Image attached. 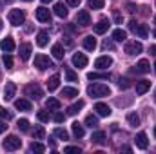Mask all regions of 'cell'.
Instances as JSON below:
<instances>
[{
  "label": "cell",
  "mask_w": 156,
  "mask_h": 154,
  "mask_svg": "<svg viewBox=\"0 0 156 154\" xmlns=\"http://www.w3.org/2000/svg\"><path fill=\"white\" fill-rule=\"evenodd\" d=\"M45 107H47L49 111H60V102H58L56 98H47Z\"/></svg>",
  "instance_id": "obj_27"
},
{
  "label": "cell",
  "mask_w": 156,
  "mask_h": 154,
  "mask_svg": "<svg viewBox=\"0 0 156 154\" xmlns=\"http://www.w3.org/2000/svg\"><path fill=\"white\" fill-rule=\"evenodd\" d=\"M83 47H85L87 51H94V49H96V38H93L91 35L85 37V38H83Z\"/></svg>",
  "instance_id": "obj_25"
},
{
  "label": "cell",
  "mask_w": 156,
  "mask_h": 154,
  "mask_svg": "<svg viewBox=\"0 0 156 154\" xmlns=\"http://www.w3.org/2000/svg\"><path fill=\"white\" fill-rule=\"evenodd\" d=\"M134 142H136V147H138V149H142V151H145V149H147V145H149V142H147V134H145V132H138Z\"/></svg>",
  "instance_id": "obj_13"
},
{
  "label": "cell",
  "mask_w": 156,
  "mask_h": 154,
  "mask_svg": "<svg viewBox=\"0 0 156 154\" xmlns=\"http://www.w3.org/2000/svg\"><path fill=\"white\" fill-rule=\"evenodd\" d=\"M15 93H16V85H15L13 82H7L5 87H4V98H5V100H13Z\"/></svg>",
  "instance_id": "obj_12"
},
{
  "label": "cell",
  "mask_w": 156,
  "mask_h": 154,
  "mask_svg": "<svg viewBox=\"0 0 156 154\" xmlns=\"http://www.w3.org/2000/svg\"><path fill=\"white\" fill-rule=\"evenodd\" d=\"M83 105H85V103H83L82 100H78L76 103H73V105H71V107L67 109V114H69V116H75L76 113H80V111L83 109Z\"/></svg>",
  "instance_id": "obj_24"
},
{
  "label": "cell",
  "mask_w": 156,
  "mask_h": 154,
  "mask_svg": "<svg viewBox=\"0 0 156 154\" xmlns=\"http://www.w3.org/2000/svg\"><path fill=\"white\" fill-rule=\"evenodd\" d=\"M16 127H18L20 131H27V129H29V121H27L26 118H22V120H18V123H16Z\"/></svg>",
  "instance_id": "obj_42"
},
{
  "label": "cell",
  "mask_w": 156,
  "mask_h": 154,
  "mask_svg": "<svg viewBox=\"0 0 156 154\" xmlns=\"http://www.w3.org/2000/svg\"><path fill=\"white\" fill-rule=\"evenodd\" d=\"M133 33H136L140 38H147V35H149V27H147V24H138V26L134 27Z\"/></svg>",
  "instance_id": "obj_19"
},
{
  "label": "cell",
  "mask_w": 156,
  "mask_h": 154,
  "mask_svg": "<svg viewBox=\"0 0 156 154\" xmlns=\"http://www.w3.org/2000/svg\"><path fill=\"white\" fill-rule=\"evenodd\" d=\"M94 111L98 113V116H111V107L109 105H105V103H102V102H98L96 105H94Z\"/></svg>",
  "instance_id": "obj_15"
},
{
  "label": "cell",
  "mask_w": 156,
  "mask_h": 154,
  "mask_svg": "<svg viewBox=\"0 0 156 154\" xmlns=\"http://www.w3.org/2000/svg\"><path fill=\"white\" fill-rule=\"evenodd\" d=\"M149 89H151V82H149V80H140V82H136V93H138V94H145Z\"/></svg>",
  "instance_id": "obj_18"
},
{
  "label": "cell",
  "mask_w": 156,
  "mask_h": 154,
  "mask_svg": "<svg viewBox=\"0 0 156 154\" xmlns=\"http://www.w3.org/2000/svg\"><path fill=\"white\" fill-rule=\"evenodd\" d=\"M154 24H156V16H154Z\"/></svg>",
  "instance_id": "obj_62"
},
{
  "label": "cell",
  "mask_w": 156,
  "mask_h": 154,
  "mask_svg": "<svg viewBox=\"0 0 156 154\" xmlns=\"http://www.w3.org/2000/svg\"><path fill=\"white\" fill-rule=\"evenodd\" d=\"M64 152L66 154H80L82 152V149H80V147H75V145H69V147L64 149Z\"/></svg>",
  "instance_id": "obj_41"
},
{
  "label": "cell",
  "mask_w": 156,
  "mask_h": 154,
  "mask_svg": "<svg viewBox=\"0 0 156 154\" xmlns=\"http://www.w3.org/2000/svg\"><path fill=\"white\" fill-rule=\"evenodd\" d=\"M37 118H38L40 121H49V113L47 111H38L37 113Z\"/></svg>",
  "instance_id": "obj_44"
},
{
  "label": "cell",
  "mask_w": 156,
  "mask_h": 154,
  "mask_svg": "<svg viewBox=\"0 0 156 154\" xmlns=\"http://www.w3.org/2000/svg\"><path fill=\"white\" fill-rule=\"evenodd\" d=\"M105 5V0H89V7L91 9H102Z\"/></svg>",
  "instance_id": "obj_38"
},
{
  "label": "cell",
  "mask_w": 156,
  "mask_h": 154,
  "mask_svg": "<svg viewBox=\"0 0 156 154\" xmlns=\"http://www.w3.org/2000/svg\"><path fill=\"white\" fill-rule=\"evenodd\" d=\"M115 18H116V22H120V20H122V16H120V13H115Z\"/></svg>",
  "instance_id": "obj_53"
},
{
  "label": "cell",
  "mask_w": 156,
  "mask_h": 154,
  "mask_svg": "<svg viewBox=\"0 0 156 154\" xmlns=\"http://www.w3.org/2000/svg\"><path fill=\"white\" fill-rule=\"evenodd\" d=\"M7 18H9V24H13V26H22V24L26 22V13H24L22 9H11L9 15H7Z\"/></svg>",
  "instance_id": "obj_2"
},
{
  "label": "cell",
  "mask_w": 156,
  "mask_h": 154,
  "mask_svg": "<svg viewBox=\"0 0 156 154\" xmlns=\"http://www.w3.org/2000/svg\"><path fill=\"white\" fill-rule=\"evenodd\" d=\"M144 51V45H142V42H136V40H133V42H127L125 44V53L127 54H131V56H134V54H140Z\"/></svg>",
  "instance_id": "obj_6"
},
{
  "label": "cell",
  "mask_w": 156,
  "mask_h": 154,
  "mask_svg": "<svg viewBox=\"0 0 156 154\" xmlns=\"http://www.w3.org/2000/svg\"><path fill=\"white\" fill-rule=\"evenodd\" d=\"M149 51H151V54H154V56H156V45H151V49H149Z\"/></svg>",
  "instance_id": "obj_52"
},
{
  "label": "cell",
  "mask_w": 156,
  "mask_h": 154,
  "mask_svg": "<svg viewBox=\"0 0 156 154\" xmlns=\"http://www.w3.org/2000/svg\"><path fill=\"white\" fill-rule=\"evenodd\" d=\"M154 73H156V62H154Z\"/></svg>",
  "instance_id": "obj_58"
},
{
  "label": "cell",
  "mask_w": 156,
  "mask_h": 154,
  "mask_svg": "<svg viewBox=\"0 0 156 154\" xmlns=\"http://www.w3.org/2000/svg\"><path fill=\"white\" fill-rule=\"evenodd\" d=\"M127 123H129L131 127H138V125H140V116L136 114V113H129V114H127Z\"/></svg>",
  "instance_id": "obj_29"
},
{
  "label": "cell",
  "mask_w": 156,
  "mask_h": 154,
  "mask_svg": "<svg viewBox=\"0 0 156 154\" xmlns=\"http://www.w3.org/2000/svg\"><path fill=\"white\" fill-rule=\"evenodd\" d=\"M24 93H26V96H29L31 100H40V98L44 96L42 87H40L38 83H29V85H26Z\"/></svg>",
  "instance_id": "obj_3"
},
{
  "label": "cell",
  "mask_w": 156,
  "mask_h": 154,
  "mask_svg": "<svg viewBox=\"0 0 156 154\" xmlns=\"http://www.w3.org/2000/svg\"><path fill=\"white\" fill-rule=\"evenodd\" d=\"M102 47H104V49H115V44H113L111 40H104V44H102Z\"/></svg>",
  "instance_id": "obj_47"
},
{
  "label": "cell",
  "mask_w": 156,
  "mask_h": 154,
  "mask_svg": "<svg viewBox=\"0 0 156 154\" xmlns=\"http://www.w3.org/2000/svg\"><path fill=\"white\" fill-rule=\"evenodd\" d=\"M154 100H156V93H154Z\"/></svg>",
  "instance_id": "obj_61"
},
{
  "label": "cell",
  "mask_w": 156,
  "mask_h": 154,
  "mask_svg": "<svg viewBox=\"0 0 156 154\" xmlns=\"http://www.w3.org/2000/svg\"><path fill=\"white\" fill-rule=\"evenodd\" d=\"M35 67H37L38 71H45L47 67H53V64H51L49 56H45V54H37V56H35Z\"/></svg>",
  "instance_id": "obj_5"
},
{
  "label": "cell",
  "mask_w": 156,
  "mask_h": 154,
  "mask_svg": "<svg viewBox=\"0 0 156 154\" xmlns=\"http://www.w3.org/2000/svg\"><path fill=\"white\" fill-rule=\"evenodd\" d=\"M47 42H49L47 33H45V31H40L38 35H37V44H38L40 47H45V45H47Z\"/></svg>",
  "instance_id": "obj_30"
},
{
  "label": "cell",
  "mask_w": 156,
  "mask_h": 154,
  "mask_svg": "<svg viewBox=\"0 0 156 154\" xmlns=\"http://www.w3.org/2000/svg\"><path fill=\"white\" fill-rule=\"evenodd\" d=\"M66 78H67V82H78V75L71 67H66Z\"/></svg>",
  "instance_id": "obj_36"
},
{
  "label": "cell",
  "mask_w": 156,
  "mask_h": 154,
  "mask_svg": "<svg viewBox=\"0 0 156 154\" xmlns=\"http://www.w3.org/2000/svg\"><path fill=\"white\" fill-rule=\"evenodd\" d=\"M71 127H73V134H75L76 138H83V134H85V131H83V125H80L78 121H75Z\"/></svg>",
  "instance_id": "obj_31"
},
{
  "label": "cell",
  "mask_w": 156,
  "mask_h": 154,
  "mask_svg": "<svg viewBox=\"0 0 156 154\" xmlns=\"http://www.w3.org/2000/svg\"><path fill=\"white\" fill-rule=\"evenodd\" d=\"M42 2H44V4H49V2H53V0H42Z\"/></svg>",
  "instance_id": "obj_54"
},
{
  "label": "cell",
  "mask_w": 156,
  "mask_h": 154,
  "mask_svg": "<svg viewBox=\"0 0 156 154\" xmlns=\"http://www.w3.org/2000/svg\"><path fill=\"white\" fill-rule=\"evenodd\" d=\"M127 7H129V11H131V13H134V11H136V9H134V5H133V4H127Z\"/></svg>",
  "instance_id": "obj_51"
},
{
  "label": "cell",
  "mask_w": 156,
  "mask_h": 154,
  "mask_svg": "<svg viewBox=\"0 0 156 154\" xmlns=\"http://www.w3.org/2000/svg\"><path fill=\"white\" fill-rule=\"evenodd\" d=\"M15 107H16L18 111H31V102H29V100L20 98V100H16V102H15Z\"/></svg>",
  "instance_id": "obj_21"
},
{
  "label": "cell",
  "mask_w": 156,
  "mask_h": 154,
  "mask_svg": "<svg viewBox=\"0 0 156 154\" xmlns=\"http://www.w3.org/2000/svg\"><path fill=\"white\" fill-rule=\"evenodd\" d=\"M91 142H93V143H104V142H105V132H104V131H96V132H93Z\"/></svg>",
  "instance_id": "obj_28"
},
{
  "label": "cell",
  "mask_w": 156,
  "mask_h": 154,
  "mask_svg": "<svg viewBox=\"0 0 156 154\" xmlns=\"http://www.w3.org/2000/svg\"><path fill=\"white\" fill-rule=\"evenodd\" d=\"M153 35H154V38H156V29H154V33H153Z\"/></svg>",
  "instance_id": "obj_56"
},
{
  "label": "cell",
  "mask_w": 156,
  "mask_h": 154,
  "mask_svg": "<svg viewBox=\"0 0 156 154\" xmlns=\"http://www.w3.org/2000/svg\"><path fill=\"white\" fill-rule=\"evenodd\" d=\"M109 26H111V22H109L107 18H102V20L94 26V33H96V35H104V33L109 29Z\"/></svg>",
  "instance_id": "obj_11"
},
{
  "label": "cell",
  "mask_w": 156,
  "mask_h": 154,
  "mask_svg": "<svg viewBox=\"0 0 156 154\" xmlns=\"http://www.w3.org/2000/svg\"><path fill=\"white\" fill-rule=\"evenodd\" d=\"M73 64L76 65L78 69H82V67H85V65H87V56H85L83 53H76V54L73 56Z\"/></svg>",
  "instance_id": "obj_16"
},
{
  "label": "cell",
  "mask_w": 156,
  "mask_h": 154,
  "mask_svg": "<svg viewBox=\"0 0 156 154\" xmlns=\"http://www.w3.org/2000/svg\"><path fill=\"white\" fill-rule=\"evenodd\" d=\"M85 125L91 127V129H96V127H98V118L93 116V114H89L87 118H85Z\"/></svg>",
  "instance_id": "obj_33"
},
{
  "label": "cell",
  "mask_w": 156,
  "mask_h": 154,
  "mask_svg": "<svg viewBox=\"0 0 156 154\" xmlns=\"http://www.w3.org/2000/svg\"><path fill=\"white\" fill-rule=\"evenodd\" d=\"M111 65H113V58L111 56H100V58L94 60V67L96 69H107Z\"/></svg>",
  "instance_id": "obj_7"
},
{
  "label": "cell",
  "mask_w": 156,
  "mask_h": 154,
  "mask_svg": "<svg viewBox=\"0 0 156 154\" xmlns=\"http://www.w3.org/2000/svg\"><path fill=\"white\" fill-rule=\"evenodd\" d=\"M31 44H22L20 45V58L22 60H29V56H31Z\"/></svg>",
  "instance_id": "obj_20"
},
{
  "label": "cell",
  "mask_w": 156,
  "mask_h": 154,
  "mask_svg": "<svg viewBox=\"0 0 156 154\" xmlns=\"http://www.w3.org/2000/svg\"><path fill=\"white\" fill-rule=\"evenodd\" d=\"M149 71H151V65H149L147 60H140L138 65H136V69H133V73H140V75H147Z\"/></svg>",
  "instance_id": "obj_14"
},
{
  "label": "cell",
  "mask_w": 156,
  "mask_h": 154,
  "mask_svg": "<svg viewBox=\"0 0 156 154\" xmlns=\"http://www.w3.org/2000/svg\"><path fill=\"white\" fill-rule=\"evenodd\" d=\"M0 49L4 51V53H13L15 51V40L13 38H4L2 42H0Z\"/></svg>",
  "instance_id": "obj_10"
},
{
  "label": "cell",
  "mask_w": 156,
  "mask_h": 154,
  "mask_svg": "<svg viewBox=\"0 0 156 154\" xmlns=\"http://www.w3.org/2000/svg\"><path fill=\"white\" fill-rule=\"evenodd\" d=\"M62 96H64V98H76L78 89H75V87H64V89H62Z\"/></svg>",
  "instance_id": "obj_26"
},
{
  "label": "cell",
  "mask_w": 156,
  "mask_h": 154,
  "mask_svg": "<svg viewBox=\"0 0 156 154\" xmlns=\"http://www.w3.org/2000/svg\"><path fill=\"white\" fill-rule=\"evenodd\" d=\"M53 120H55L56 123H62V121L66 120V114H62V113H56V114L53 116Z\"/></svg>",
  "instance_id": "obj_46"
},
{
  "label": "cell",
  "mask_w": 156,
  "mask_h": 154,
  "mask_svg": "<svg viewBox=\"0 0 156 154\" xmlns=\"http://www.w3.org/2000/svg\"><path fill=\"white\" fill-rule=\"evenodd\" d=\"M109 76H111L109 73H104V75H100V73H89V75H87L89 80H107Z\"/></svg>",
  "instance_id": "obj_37"
},
{
  "label": "cell",
  "mask_w": 156,
  "mask_h": 154,
  "mask_svg": "<svg viewBox=\"0 0 156 154\" xmlns=\"http://www.w3.org/2000/svg\"><path fill=\"white\" fill-rule=\"evenodd\" d=\"M154 136H156V127H154Z\"/></svg>",
  "instance_id": "obj_59"
},
{
  "label": "cell",
  "mask_w": 156,
  "mask_h": 154,
  "mask_svg": "<svg viewBox=\"0 0 156 154\" xmlns=\"http://www.w3.org/2000/svg\"><path fill=\"white\" fill-rule=\"evenodd\" d=\"M118 87L120 89H129L131 87V80L129 78H120L118 80Z\"/></svg>",
  "instance_id": "obj_40"
},
{
  "label": "cell",
  "mask_w": 156,
  "mask_h": 154,
  "mask_svg": "<svg viewBox=\"0 0 156 154\" xmlns=\"http://www.w3.org/2000/svg\"><path fill=\"white\" fill-rule=\"evenodd\" d=\"M80 2H82V0H67V5H73V7H76V5H80Z\"/></svg>",
  "instance_id": "obj_48"
},
{
  "label": "cell",
  "mask_w": 156,
  "mask_h": 154,
  "mask_svg": "<svg viewBox=\"0 0 156 154\" xmlns=\"http://www.w3.org/2000/svg\"><path fill=\"white\" fill-rule=\"evenodd\" d=\"M76 24L83 26V27L91 24V15H89V11H85V9L78 11V15H76Z\"/></svg>",
  "instance_id": "obj_8"
},
{
  "label": "cell",
  "mask_w": 156,
  "mask_h": 154,
  "mask_svg": "<svg viewBox=\"0 0 156 154\" xmlns=\"http://www.w3.org/2000/svg\"><path fill=\"white\" fill-rule=\"evenodd\" d=\"M44 136H45V131H44V127H42V125L35 127V131H33V138H35V140H44Z\"/></svg>",
  "instance_id": "obj_35"
},
{
  "label": "cell",
  "mask_w": 156,
  "mask_h": 154,
  "mask_svg": "<svg viewBox=\"0 0 156 154\" xmlns=\"http://www.w3.org/2000/svg\"><path fill=\"white\" fill-rule=\"evenodd\" d=\"M29 149H31V152H38V154H40V152H44V151H45V147H44L42 143H38V142H33Z\"/></svg>",
  "instance_id": "obj_39"
},
{
  "label": "cell",
  "mask_w": 156,
  "mask_h": 154,
  "mask_svg": "<svg viewBox=\"0 0 156 154\" xmlns=\"http://www.w3.org/2000/svg\"><path fill=\"white\" fill-rule=\"evenodd\" d=\"M87 94L93 96V98H104V96H109L111 94V89L105 83H91L87 87Z\"/></svg>",
  "instance_id": "obj_1"
},
{
  "label": "cell",
  "mask_w": 156,
  "mask_h": 154,
  "mask_svg": "<svg viewBox=\"0 0 156 154\" xmlns=\"http://www.w3.org/2000/svg\"><path fill=\"white\" fill-rule=\"evenodd\" d=\"M55 136H56V138H60V140H69L67 131H66V129H62V127H56V129H55Z\"/></svg>",
  "instance_id": "obj_34"
},
{
  "label": "cell",
  "mask_w": 156,
  "mask_h": 154,
  "mask_svg": "<svg viewBox=\"0 0 156 154\" xmlns=\"http://www.w3.org/2000/svg\"><path fill=\"white\" fill-rule=\"evenodd\" d=\"M2 26H4V24H2V20H0V31H2Z\"/></svg>",
  "instance_id": "obj_55"
},
{
  "label": "cell",
  "mask_w": 156,
  "mask_h": 154,
  "mask_svg": "<svg viewBox=\"0 0 156 154\" xmlns=\"http://www.w3.org/2000/svg\"><path fill=\"white\" fill-rule=\"evenodd\" d=\"M37 20L38 22H51V13H49V9L47 7H38L37 9Z\"/></svg>",
  "instance_id": "obj_9"
},
{
  "label": "cell",
  "mask_w": 156,
  "mask_h": 154,
  "mask_svg": "<svg viewBox=\"0 0 156 154\" xmlns=\"http://www.w3.org/2000/svg\"><path fill=\"white\" fill-rule=\"evenodd\" d=\"M51 53H53V56H55L56 60H62L64 54H66V53H64V47H62L60 44H55V45L51 47Z\"/></svg>",
  "instance_id": "obj_23"
},
{
  "label": "cell",
  "mask_w": 156,
  "mask_h": 154,
  "mask_svg": "<svg viewBox=\"0 0 156 154\" xmlns=\"http://www.w3.org/2000/svg\"><path fill=\"white\" fill-rule=\"evenodd\" d=\"M58 85H60V76H58V75H53V76L47 80V89H49V91H56Z\"/></svg>",
  "instance_id": "obj_22"
},
{
  "label": "cell",
  "mask_w": 156,
  "mask_h": 154,
  "mask_svg": "<svg viewBox=\"0 0 156 154\" xmlns=\"http://www.w3.org/2000/svg\"><path fill=\"white\" fill-rule=\"evenodd\" d=\"M20 145H22V142H20L15 134H9V136L4 140V149H5V151H16V149H20Z\"/></svg>",
  "instance_id": "obj_4"
},
{
  "label": "cell",
  "mask_w": 156,
  "mask_h": 154,
  "mask_svg": "<svg viewBox=\"0 0 156 154\" xmlns=\"http://www.w3.org/2000/svg\"><path fill=\"white\" fill-rule=\"evenodd\" d=\"M5 129H7L5 121H0V134H2V132H5Z\"/></svg>",
  "instance_id": "obj_50"
},
{
  "label": "cell",
  "mask_w": 156,
  "mask_h": 154,
  "mask_svg": "<svg viewBox=\"0 0 156 154\" xmlns=\"http://www.w3.org/2000/svg\"><path fill=\"white\" fill-rule=\"evenodd\" d=\"M136 26H138V24H136V20H131V22H129V29H131V31H134V27H136Z\"/></svg>",
  "instance_id": "obj_49"
},
{
  "label": "cell",
  "mask_w": 156,
  "mask_h": 154,
  "mask_svg": "<svg viewBox=\"0 0 156 154\" xmlns=\"http://www.w3.org/2000/svg\"><path fill=\"white\" fill-rule=\"evenodd\" d=\"M11 113L7 111V109H4V107H0V120H11Z\"/></svg>",
  "instance_id": "obj_45"
},
{
  "label": "cell",
  "mask_w": 156,
  "mask_h": 154,
  "mask_svg": "<svg viewBox=\"0 0 156 154\" xmlns=\"http://www.w3.org/2000/svg\"><path fill=\"white\" fill-rule=\"evenodd\" d=\"M0 9H2V0H0Z\"/></svg>",
  "instance_id": "obj_57"
},
{
  "label": "cell",
  "mask_w": 156,
  "mask_h": 154,
  "mask_svg": "<svg viewBox=\"0 0 156 154\" xmlns=\"http://www.w3.org/2000/svg\"><path fill=\"white\" fill-rule=\"evenodd\" d=\"M55 15L60 16V18H66L67 16V5L64 2H56L55 4Z\"/></svg>",
  "instance_id": "obj_17"
},
{
  "label": "cell",
  "mask_w": 156,
  "mask_h": 154,
  "mask_svg": "<svg viewBox=\"0 0 156 154\" xmlns=\"http://www.w3.org/2000/svg\"><path fill=\"white\" fill-rule=\"evenodd\" d=\"M127 38V33L123 31V29H115L113 31V40H116V42H125Z\"/></svg>",
  "instance_id": "obj_32"
},
{
  "label": "cell",
  "mask_w": 156,
  "mask_h": 154,
  "mask_svg": "<svg viewBox=\"0 0 156 154\" xmlns=\"http://www.w3.org/2000/svg\"><path fill=\"white\" fill-rule=\"evenodd\" d=\"M24 2H31V0H24Z\"/></svg>",
  "instance_id": "obj_60"
},
{
  "label": "cell",
  "mask_w": 156,
  "mask_h": 154,
  "mask_svg": "<svg viewBox=\"0 0 156 154\" xmlns=\"http://www.w3.org/2000/svg\"><path fill=\"white\" fill-rule=\"evenodd\" d=\"M4 65H5V69H13V58H11V54H4Z\"/></svg>",
  "instance_id": "obj_43"
}]
</instances>
